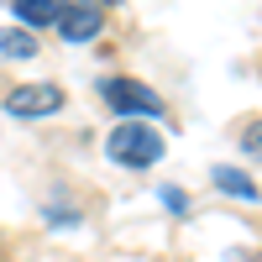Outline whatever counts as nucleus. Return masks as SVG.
<instances>
[{"label": "nucleus", "instance_id": "obj_1", "mask_svg": "<svg viewBox=\"0 0 262 262\" xmlns=\"http://www.w3.org/2000/svg\"><path fill=\"white\" fill-rule=\"evenodd\" d=\"M105 152L121 163V168H152V163H163V137L152 131L147 121H121L111 131V142H105Z\"/></svg>", "mask_w": 262, "mask_h": 262}, {"label": "nucleus", "instance_id": "obj_2", "mask_svg": "<svg viewBox=\"0 0 262 262\" xmlns=\"http://www.w3.org/2000/svg\"><path fill=\"white\" fill-rule=\"evenodd\" d=\"M6 111H11L16 121L53 116V111H63V90H58V84H21V90L6 95Z\"/></svg>", "mask_w": 262, "mask_h": 262}, {"label": "nucleus", "instance_id": "obj_3", "mask_svg": "<svg viewBox=\"0 0 262 262\" xmlns=\"http://www.w3.org/2000/svg\"><path fill=\"white\" fill-rule=\"evenodd\" d=\"M100 90H105V100H111L116 111H126V116H163V100L152 95L147 84H137V79H105Z\"/></svg>", "mask_w": 262, "mask_h": 262}, {"label": "nucleus", "instance_id": "obj_4", "mask_svg": "<svg viewBox=\"0 0 262 262\" xmlns=\"http://www.w3.org/2000/svg\"><path fill=\"white\" fill-rule=\"evenodd\" d=\"M100 27H105V11H100V6H84V0H74V6L58 16L63 42H95V37H100Z\"/></svg>", "mask_w": 262, "mask_h": 262}, {"label": "nucleus", "instance_id": "obj_5", "mask_svg": "<svg viewBox=\"0 0 262 262\" xmlns=\"http://www.w3.org/2000/svg\"><path fill=\"white\" fill-rule=\"evenodd\" d=\"M69 6L74 0H16V16L27 21V27H48V21H58Z\"/></svg>", "mask_w": 262, "mask_h": 262}, {"label": "nucleus", "instance_id": "obj_6", "mask_svg": "<svg viewBox=\"0 0 262 262\" xmlns=\"http://www.w3.org/2000/svg\"><path fill=\"white\" fill-rule=\"evenodd\" d=\"M32 53H37V37L32 32H16V27L0 32V63H16V58H32Z\"/></svg>", "mask_w": 262, "mask_h": 262}, {"label": "nucleus", "instance_id": "obj_7", "mask_svg": "<svg viewBox=\"0 0 262 262\" xmlns=\"http://www.w3.org/2000/svg\"><path fill=\"white\" fill-rule=\"evenodd\" d=\"M215 184H221L226 194H242V200H257L252 179H242V173H231V168H215Z\"/></svg>", "mask_w": 262, "mask_h": 262}, {"label": "nucleus", "instance_id": "obj_8", "mask_svg": "<svg viewBox=\"0 0 262 262\" xmlns=\"http://www.w3.org/2000/svg\"><path fill=\"white\" fill-rule=\"evenodd\" d=\"M163 200H168V210H173V215H184V210H189V200H184V189H163Z\"/></svg>", "mask_w": 262, "mask_h": 262}]
</instances>
